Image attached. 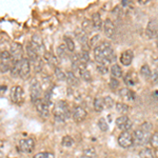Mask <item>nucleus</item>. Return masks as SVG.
<instances>
[{"label": "nucleus", "instance_id": "obj_7", "mask_svg": "<svg viewBox=\"0 0 158 158\" xmlns=\"http://www.w3.org/2000/svg\"><path fill=\"white\" fill-rule=\"evenodd\" d=\"M10 54H11L14 61H20L22 58H23V54H24L23 47H22V45L18 42H14L11 45Z\"/></svg>", "mask_w": 158, "mask_h": 158}, {"label": "nucleus", "instance_id": "obj_39", "mask_svg": "<svg viewBox=\"0 0 158 158\" xmlns=\"http://www.w3.org/2000/svg\"><path fill=\"white\" fill-rule=\"evenodd\" d=\"M97 71L99 73L101 74H106L109 72V69H108V65H104V64H97Z\"/></svg>", "mask_w": 158, "mask_h": 158}, {"label": "nucleus", "instance_id": "obj_25", "mask_svg": "<svg viewBox=\"0 0 158 158\" xmlns=\"http://www.w3.org/2000/svg\"><path fill=\"white\" fill-rule=\"evenodd\" d=\"M104 108V103H103V98H95L94 100V109L96 112H101Z\"/></svg>", "mask_w": 158, "mask_h": 158}, {"label": "nucleus", "instance_id": "obj_41", "mask_svg": "<svg viewBox=\"0 0 158 158\" xmlns=\"http://www.w3.org/2000/svg\"><path fill=\"white\" fill-rule=\"evenodd\" d=\"M83 153H85V156H88V157H93V156H95V155H96L95 149H93V148H90V149L85 150Z\"/></svg>", "mask_w": 158, "mask_h": 158}, {"label": "nucleus", "instance_id": "obj_34", "mask_svg": "<svg viewBox=\"0 0 158 158\" xmlns=\"http://www.w3.org/2000/svg\"><path fill=\"white\" fill-rule=\"evenodd\" d=\"M34 158H55L54 154L51 152H42V153H38L34 156Z\"/></svg>", "mask_w": 158, "mask_h": 158}, {"label": "nucleus", "instance_id": "obj_30", "mask_svg": "<svg viewBox=\"0 0 158 158\" xmlns=\"http://www.w3.org/2000/svg\"><path fill=\"white\" fill-rule=\"evenodd\" d=\"M79 73H80V76L82 77L83 80L91 81V79H92L91 73L86 70V68H80V69H79Z\"/></svg>", "mask_w": 158, "mask_h": 158}, {"label": "nucleus", "instance_id": "obj_26", "mask_svg": "<svg viewBox=\"0 0 158 158\" xmlns=\"http://www.w3.org/2000/svg\"><path fill=\"white\" fill-rule=\"evenodd\" d=\"M67 75V79L65 80L68 81V83L70 85H78V79L76 78V76L74 75L73 72H68V74H65Z\"/></svg>", "mask_w": 158, "mask_h": 158}, {"label": "nucleus", "instance_id": "obj_45", "mask_svg": "<svg viewBox=\"0 0 158 158\" xmlns=\"http://www.w3.org/2000/svg\"><path fill=\"white\" fill-rule=\"evenodd\" d=\"M6 91V85H0V95H3Z\"/></svg>", "mask_w": 158, "mask_h": 158}, {"label": "nucleus", "instance_id": "obj_3", "mask_svg": "<svg viewBox=\"0 0 158 158\" xmlns=\"http://www.w3.org/2000/svg\"><path fill=\"white\" fill-rule=\"evenodd\" d=\"M15 61L13 57L7 51H3L0 53V70L2 72H6V71H11V69L14 65Z\"/></svg>", "mask_w": 158, "mask_h": 158}, {"label": "nucleus", "instance_id": "obj_48", "mask_svg": "<svg viewBox=\"0 0 158 158\" xmlns=\"http://www.w3.org/2000/svg\"><path fill=\"white\" fill-rule=\"evenodd\" d=\"M157 43H158V39H157Z\"/></svg>", "mask_w": 158, "mask_h": 158}, {"label": "nucleus", "instance_id": "obj_18", "mask_svg": "<svg viewBox=\"0 0 158 158\" xmlns=\"http://www.w3.org/2000/svg\"><path fill=\"white\" fill-rule=\"evenodd\" d=\"M27 59H29L30 62H33V61L39 59V54L37 53V51L33 48V45L29 43L27 45Z\"/></svg>", "mask_w": 158, "mask_h": 158}, {"label": "nucleus", "instance_id": "obj_20", "mask_svg": "<svg viewBox=\"0 0 158 158\" xmlns=\"http://www.w3.org/2000/svg\"><path fill=\"white\" fill-rule=\"evenodd\" d=\"M147 35L149 38H153L157 35V24L155 21H150L147 27Z\"/></svg>", "mask_w": 158, "mask_h": 158}, {"label": "nucleus", "instance_id": "obj_14", "mask_svg": "<svg viewBox=\"0 0 158 158\" xmlns=\"http://www.w3.org/2000/svg\"><path fill=\"white\" fill-rule=\"evenodd\" d=\"M31 44L33 45V48H34L35 50L37 51V53L39 54V53H42L43 55H44V45H43V42H42V39L41 37L39 36V35H34L32 38V42H31Z\"/></svg>", "mask_w": 158, "mask_h": 158}, {"label": "nucleus", "instance_id": "obj_24", "mask_svg": "<svg viewBox=\"0 0 158 158\" xmlns=\"http://www.w3.org/2000/svg\"><path fill=\"white\" fill-rule=\"evenodd\" d=\"M111 73H112V75H113V78H116V79L120 78L122 76V70H121V68L119 67L118 64H113V65H112Z\"/></svg>", "mask_w": 158, "mask_h": 158}, {"label": "nucleus", "instance_id": "obj_33", "mask_svg": "<svg viewBox=\"0 0 158 158\" xmlns=\"http://www.w3.org/2000/svg\"><path fill=\"white\" fill-rule=\"evenodd\" d=\"M98 127L102 132H106V131H108V128H109L108 122L106 121V119H104V118H100L98 120Z\"/></svg>", "mask_w": 158, "mask_h": 158}, {"label": "nucleus", "instance_id": "obj_1", "mask_svg": "<svg viewBox=\"0 0 158 158\" xmlns=\"http://www.w3.org/2000/svg\"><path fill=\"white\" fill-rule=\"evenodd\" d=\"M94 55H95V59L99 64L108 65L110 62L115 59L113 49L109 42H102L97 45L94 49Z\"/></svg>", "mask_w": 158, "mask_h": 158}, {"label": "nucleus", "instance_id": "obj_42", "mask_svg": "<svg viewBox=\"0 0 158 158\" xmlns=\"http://www.w3.org/2000/svg\"><path fill=\"white\" fill-rule=\"evenodd\" d=\"M78 38H79V40H80V42H81V44H82V45L85 44V43L88 42V38H86L85 33H81V34H79Z\"/></svg>", "mask_w": 158, "mask_h": 158}, {"label": "nucleus", "instance_id": "obj_17", "mask_svg": "<svg viewBox=\"0 0 158 158\" xmlns=\"http://www.w3.org/2000/svg\"><path fill=\"white\" fill-rule=\"evenodd\" d=\"M119 94H120L121 97L127 101H133V100H135V98H136V95H135L134 92L128 88L121 89L120 92H119Z\"/></svg>", "mask_w": 158, "mask_h": 158}, {"label": "nucleus", "instance_id": "obj_2", "mask_svg": "<svg viewBox=\"0 0 158 158\" xmlns=\"http://www.w3.org/2000/svg\"><path fill=\"white\" fill-rule=\"evenodd\" d=\"M53 113L57 121H65L70 117V110H69L68 103L62 100L56 102L53 109Z\"/></svg>", "mask_w": 158, "mask_h": 158}, {"label": "nucleus", "instance_id": "obj_13", "mask_svg": "<svg viewBox=\"0 0 158 158\" xmlns=\"http://www.w3.org/2000/svg\"><path fill=\"white\" fill-rule=\"evenodd\" d=\"M86 113L85 109H83L82 106H76L73 111V119L75 122H81L86 118Z\"/></svg>", "mask_w": 158, "mask_h": 158}, {"label": "nucleus", "instance_id": "obj_28", "mask_svg": "<svg viewBox=\"0 0 158 158\" xmlns=\"http://www.w3.org/2000/svg\"><path fill=\"white\" fill-rule=\"evenodd\" d=\"M140 73H141V75L143 76V77L146 78V79L151 78V76H152L151 69H150L149 65H147V64L142 65L141 69H140Z\"/></svg>", "mask_w": 158, "mask_h": 158}, {"label": "nucleus", "instance_id": "obj_40", "mask_svg": "<svg viewBox=\"0 0 158 158\" xmlns=\"http://www.w3.org/2000/svg\"><path fill=\"white\" fill-rule=\"evenodd\" d=\"M118 85H119L118 79H116V78H111V80H110V88L113 89V90H115V89L118 88Z\"/></svg>", "mask_w": 158, "mask_h": 158}, {"label": "nucleus", "instance_id": "obj_5", "mask_svg": "<svg viewBox=\"0 0 158 158\" xmlns=\"http://www.w3.org/2000/svg\"><path fill=\"white\" fill-rule=\"evenodd\" d=\"M149 140H150V133H147V132L142 131L141 129H138L134 132L133 141L135 144H137V146L146 144Z\"/></svg>", "mask_w": 158, "mask_h": 158}, {"label": "nucleus", "instance_id": "obj_15", "mask_svg": "<svg viewBox=\"0 0 158 158\" xmlns=\"http://www.w3.org/2000/svg\"><path fill=\"white\" fill-rule=\"evenodd\" d=\"M103 29H104V33H106V35L110 38H112L114 36V34H115V25H114L112 20L106 19V21H104Z\"/></svg>", "mask_w": 158, "mask_h": 158}, {"label": "nucleus", "instance_id": "obj_43", "mask_svg": "<svg viewBox=\"0 0 158 158\" xmlns=\"http://www.w3.org/2000/svg\"><path fill=\"white\" fill-rule=\"evenodd\" d=\"M91 27H93V25L91 24V22L89 21V20H85V21L82 22V29L85 31H90Z\"/></svg>", "mask_w": 158, "mask_h": 158}, {"label": "nucleus", "instance_id": "obj_44", "mask_svg": "<svg viewBox=\"0 0 158 158\" xmlns=\"http://www.w3.org/2000/svg\"><path fill=\"white\" fill-rule=\"evenodd\" d=\"M151 79H152L153 83H158V72H155L154 74H153Z\"/></svg>", "mask_w": 158, "mask_h": 158}, {"label": "nucleus", "instance_id": "obj_21", "mask_svg": "<svg viewBox=\"0 0 158 158\" xmlns=\"http://www.w3.org/2000/svg\"><path fill=\"white\" fill-rule=\"evenodd\" d=\"M92 25L94 27V29L99 30L102 25V20H101L100 14L99 13H94L92 15Z\"/></svg>", "mask_w": 158, "mask_h": 158}, {"label": "nucleus", "instance_id": "obj_19", "mask_svg": "<svg viewBox=\"0 0 158 158\" xmlns=\"http://www.w3.org/2000/svg\"><path fill=\"white\" fill-rule=\"evenodd\" d=\"M43 58L44 60L49 63V65L51 67H54V68H57V64H58V59L56 58V56L54 54L50 52H45L44 55H43Z\"/></svg>", "mask_w": 158, "mask_h": 158}, {"label": "nucleus", "instance_id": "obj_46", "mask_svg": "<svg viewBox=\"0 0 158 158\" xmlns=\"http://www.w3.org/2000/svg\"><path fill=\"white\" fill-rule=\"evenodd\" d=\"M152 96H153V97H154L155 99H156V100H158V90L153 92V93H152Z\"/></svg>", "mask_w": 158, "mask_h": 158}, {"label": "nucleus", "instance_id": "obj_23", "mask_svg": "<svg viewBox=\"0 0 158 158\" xmlns=\"http://www.w3.org/2000/svg\"><path fill=\"white\" fill-rule=\"evenodd\" d=\"M140 158H155V153L152 149L149 148H144L139 153Z\"/></svg>", "mask_w": 158, "mask_h": 158}, {"label": "nucleus", "instance_id": "obj_36", "mask_svg": "<svg viewBox=\"0 0 158 158\" xmlns=\"http://www.w3.org/2000/svg\"><path fill=\"white\" fill-rule=\"evenodd\" d=\"M150 141H151L152 147L158 148V132H155V133L150 137Z\"/></svg>", "mask_w": 158, "mask_h": 158}, {"label": "nucleus", "instance_id": "obj_10", "mask_svg": "<svg viewBox=\"0 0 158 158\" xmlns=\"http://www.w3.org/2000/svg\"><path fill=\"white\" fill-rule=\"evenodd\" d=\"M118 143L121 148H130L133 146V136L129 132H122L118 137Z\"/></svg>", "mask_w": 158, "mask_h": 158}, {"label": "nucleus", "instance_id": "obj_4", "mask_svg": "<svg viewBox=\"0 0 158 158\" xmlns=\"http://www.w3.org/2000/svg\"><path fill=\"white\" fill-rule=\"evenodd\" d=\"M30 93H31V99H32L33 102L37 101L38 99H41L42 95V86L39 82L34 79V80L31 82L30 86Z\"/></svg>", "mask_w": 158, "mask_h": 158}, {"label": "nucleus", "instance_id": "obj_35", "mask_svg": "<svg viewBox=\"0 0 158 158\" xmlns=\"http://www.w3.org/2000/svg\"><path fill=\"white\" fill-rule=\"evenodd\" d=\"M55 74L59 80H65V79H67V75H65V74L62 72V70L59 69L58 67L55 68Z\"/></svg>", "mask_w": 158, "mask_h": 158}, {"label": "nucleus", "instance_id": "obj_31", "mask_svg": "<svg viewBox=\"0 0 158 158\" xmlns=\"http://www.w3.org/2000/svg\"><path fill=\"white\" fill-rule=\"evenodd\" d=\"M64 44L65 47L68 48V50L70 51V52H74V50H75V43H74V41L72 39H71L70 37H64Z\"/></svg>", "mask_w": 158, "mask_h": 158}, {"label": "nucleus", "instance_id": "obj_22", "mask_svg": "<svg viewBox=\"0 0 158 158\" xmlns=\"http://www.w3.org/2000/svg\"><path fill=\"white\" fill-rule=\"evenodd\" d=\"M123 80H124V83H126L127 85H134L135 83L137 82L136 74H134V73L127 74V75L123 77Z\"/></svg>", "mask_w": 158, "mask_h": 158}, {"label": "nucleus", "instance_id": "obj_16", "mask_svg": "<svg viewBox=\"0 0 158 158\" xmlns=\"http://www.w3.org/2000/svg\"><path fill=\"white\" fill-rule=\"evenodd\" d=\"M133 52L131 50L124 51L120 55V62L123 65H130L132 63V60H133Z\"/></svg>", "mask_w": 158, "mask_h": 158}, {"label": "nucleus", "instance_id": "obj_47", "mask_svg": "<svg viewBox=\"0 0 158 158\" xmlns=\"http://www.w3.org/2000/svg\"><path fill=\"white\" fill-rule=\"evenodd\" d=\"M2 157H3V153L0 151V158H2Z\"/></svg>", "mask_w": 158, "mask_h": 158}, {"label": "nucleus", "instance_id": "obj_32", "mask_svg": "<svg viewBox=\"0 0 158 158\" xmlns=\"http://www.w3.org/2000/svg\"><path fill=\"white\" fill-rule=\"evenodd\" d=\"M62 146L63 147H67V148H70V147H72L73 144H74V140L73 138L71 136H69V135H67V136H64L62 138Z\"/></svg>", "mask_w": 158, "mask_h": 158}, {"label": "nucleus", "instance_id": "obj_29", "mask_svg": "<svg viewBox=\"0 0 158 158\" xmlns=\"http://www.w3.org/2000/svg\"><path fill=\"white\" fill-rule=\"evenodd\" d=\"M115 106H116V111L118 112V113H120V114L127 113V112L129 111V109H130L128 104H126L123 102H117Z\"/></svg>", "mask_w": 158, "mask_h": 158}, {"label": "nucleus", "instance_id": "obj_6", "mask_svg": "<svg viewBox=\"0 0 158 158\" xmlns=\"http://www.w3.org/2000/svg\"><path fill=\"white\" fill-rule=\"evenodd\" d=\"M11 99L14 103L20 104L23 102L24 100V92L22 90L21 86L14 85L11 89Z\"/></svg>", "mask_w": 158, "mask_h": 158}, {"label": "nucleus", "instance_id": "obj_38", "mask_svg": "<svg viewBox=\"0 0 158 158\" xmlns=\"http://www.w3.org/2000/svg\"><path fill=\"white\" fill-rule=\"evenodd\" d=\"M140 129L142 130V131L147 132V133H151L152 129H153V126L150 122H144L143 124H141V127H140Z\"/></svg>", "mask_w": 158, "mask_h": 158}, {"label": "nucleus", "instance_id": "obj_9", "mask_svg": "<svg viewBox=\"0 0 158 158\" xmlns=\"http://www.w3.org/2000/svg\"><path fill=\"white\" fill-rule=\"evenodd\" d=\"M31 72V63L27 58H22L19 61V76L22 79L29 78Z\"/></svg>", "mask_w": 158, "mask_h": 158}, {"label": "nucleus", "instance_id": "obj_37", "mask_svg": "<svg viewBox=\"0 0 158 158\" xmlns=\"http://www.w3.org/2000/svg\"><path fill=\"white\" fill-rule=\"evenodd\" d=\"M103 103H104V108H106V109H111L112 106H113V104H114V100H113V98H111V97H106V98H103Z\"/></svg>", "mask_w": 158, "mask_h": 158}, {"label": "nucleus", "instance_id": "obj_12", "mask_svg": "<svg viewBox=\"0 0 158 158\" xmlns=\"http://www.w3.org/2000/svg\"><path fill=\"white\" fill-rule=\"evenodd\" d=\"M116 126L122 132H128L132 128V121L128 116H120L116 119Z\"/></svg>", "mask_w": 158, "mask_h": 158}, {"label": "nucleus", "instance_id": "obj_11", "mask_svg": "<svg viewBox=\"0 0 158 158\" xmlns=\"http://www.w3.org/2000/svg\"><path fill=\"white\" fill-rule=\"evenodd\" d=\"M34 103L40 116L44 117V118H48L50 116V106L48 103H45L42 99H38Z\"/></svg>", "mask_w": 158, "mask_h": 158}, {"label": "nucleus", "instance_id": "obj_27", "mask_svg": "<svg viewBox=\"0 0 158 158\" xmlns=\"http://www.w3.org/2000/svg\"><path fill=\"white\" fill-rule=\"evenodd\" d=\"M68 48L65 47V44H61L57 48V54L59 58H65L68 55Z\"/></svg>", "mask_w": 158, "mask_h": 158}, {"label": "nucleus", "instance_id": "obj_8", "mask_svg": "<svg viewBox=\"0 0 158 158\" xmlns=\"http://www.w3.org/2000/svg\"><path fill=\"white\" fill-rule=\"evenodd\" d=\"M34 148H35V141L32 138H23L19 141L18 149L22 153H27V154L32 153Z\"/></svg>", "mask_w": 158, "mask_h": 158}]
</instances>
